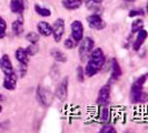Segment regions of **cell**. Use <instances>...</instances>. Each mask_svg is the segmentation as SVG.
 Listing matches in <instances>:
<instances>
[{
    "label": "cell",
    "mask_w": 148,
    "mask_h": 133,
    "mask_svg": "<svg viewBox=\"0 0 148 133\" xmlns=\"http://www.w3.org/2000/svg\"><path fill=\"white\" fill-rule=\"evenodd\" d=\"M105 62H106V58H105V53L103 49L94 48L87 59V63L85 66V74L88 78L96 75L103 69Z\"/></svg>",
    "instance_id": "1"
},
{
    "label": "cell",
    "mask_w": 148,
    "mask_h": 133,
    "mask_svg": "<svg viewBox=\"0 0 148 133\" xmlns=\"http://www.w3.org/2000/svg\"><path fill=\"white\" fill-rule=\"evenodd\" d=\"M147 78L148 74H143L132 84L130 92H129V99H130V102L133 104L139 103L140 96L144 91V84L147 81Z\"/></svg>",
    "instance_id": "2"
},
{
    "label": "cell",
    "mask_w": 148,
    "mask_h": 133,
    "mask_svg": "<svg viewBox=\"0 0 148 133\" xmlns=\"http://www.w3.org/2000/svg\"><path fill=\"white\" fill-rule=\"evenodd\" d=\"M79 49H78V52H79V58H80V61L82 62H85L88 59L90 52L92 51V49L95 48V41L94 39L90 37H85L82 39V41L79 42Z\"/></svg>",
    "instance_id": "3"
},
{
    "label": "cell",
    "mask_w": 148,
    "mask_h": 133,
    "mask_svg": "<svg viewBox=\"0 0 148 133\" xmlns=\"http://www.w3.org/2000/svg\"><path fill=\"white\" fill-rule=\"evenodd\" d=\"M110 93H111V87L109 83H106L99 89L98 96H97V103L100 107H107L110 102Z\"/></svg>",
    "instance_id": "4"
},
{
    "label": "cell",
    "mask_w": 148,
    "mask_h": 133,
    "mask_svg": "<svg viewBox=\"0 0 148 133\" xmlns=\"http://www.w3.org/2000/svg\"><path fill=\"white\" fill-rule=\"evenodd\" d=\"M65 35V20L58 18L56 19L53 24H52V37L56 42H60L61 39Z\"/></svg>",
    "instance_id": "5"
},
{
    "label": "cell",
    "mask_w": 148,
    "mask_h": 133,
    "mask_svg": "<svg viewBox=\"0 0 148 133\" xmlns=\"http://www.w3.org/2000/svg\"><path fill=\"white\" fill-rule=\"evenodd\" d=\"M87 23L89 28L94 30H103L106 28V22L99 14H91L87 17Z\"/></svg>",
    "instance_id": "6"
},
{
    "label": "cell",
    "mask_w": 148,
    "mask_h": 133,
    "mask_svg": "<svg viewBox=\"0 0 148 133\" xmlns=\"http://www.w3.org/2000/svg\"><path fill=\"white\" fill-rule=\"evenodd\" d=\"M70 30H71V38L76 42H80L84 38V24L80 20H75L70 24Z\"/></svg>",
    "instance_id": "7"
},
{
    "label": "cell",
    "mask_w": 148,
    "mask_h": 133,
    "mask_svg": "<svg viewBox=\"0 0 148 133\" xmlns=\"http://www.w3.org/2000/svg\"><path fill=\"white\" fill-rule=\"evenodd\" d=\"M68 84H69V79L68 77L64 78L61 82L58 84L57 90H56V96L59 99L61 102H64L68 96Z\"/></svg>",
    "instance_id": "8"
},
{
    "label": "cell",
    "mask_w": 148,
    "mask_h": 133,
    "mask_svg": "<svg viewBox=\"0 0 148 133\" xmlns=\"http://www.w3.org/2000/svg\"><path fill=\"white\" fill-rule=\"evenodd\" d=\"M17 80H18V75L16 72L6 74L3 79V88L8 91H14L17 88Z\"/></svg>",
    "instance_id": "9"
},
{
    "label": "cell",
    "mask_w": 148,
    "mask_h": 133,
    "mask_svg": "<svg viewBox=\"0 0 148 133\" xmlns=\"http://www.w3.org/2000/svg\"><path fill=\"white\" fill-rule=\"evenodd\" d=\"M0 69L3 72V74H9L11 72H14V66H12V62L9 58L8 54H3L0 58Z\"/></svg>",
    "instance_id": "10"
},
{
    "label": "cell",
    "mask_w": 148,
    "mask_h": 133,
    "mask_svg": "<svg viewBox=\"0 0 148 133\" xmlns=\"http://www.w3.org/2000/svg\"><path fill=\"white\" fill-rule=\"evenodd\" d=\"M147 37H148V32L145 29H141L137 32V37H136V39H135V41H134L133 43V49L135 51H139L141 45L145 43Z\"/></svg>",
    "instance_id": "11"
},
{
    "label": "cell",
    "mask_w": 148,
    "mask_h": 133,
    "mask_svg": "<svg viewBox=\"0 0 148 133\" xmlns=\"http://www.w3.org/2000/svg\"><path fill=\"white\" fill-rule=\"evenodd\" d=\"M38 33L42 37H50L52 35V26L47 21H40L37 24Z\"/></svg>",
    "instance_id": "12"
},
{
    "label": "cell",
    "mask_w": 148,
    "mask_h": 133,
    "mask_svg": "<svg viewBox=\"0 0 148 133\" xmlns=\"http://www.w3.org/2000/svg\"><path fill=\"white\" fill-rule=\"evenodd\" d=\"M9 7L12 14L21 15L25 10V0H10Z\"/></svg>",
    "instance_id": "13"
},
{
    "label": "cell",
    "mask_w": 148,
    "mask_h": 133,
    "mask_svg": "<svg viewBox=\"0 0 148 133\" xmlns=\"http://www.w3.org/2000/svg\"><path fill=\"white\" fill-rule=\"evenodd\" d=\"M121 75H123V70H121L118 60L116 58H112L111 59V78L114 80H118Z\"/></svg>",
    "instance_id": "14"
},
{
    "label": "cell",
    "mask_w": 148,
    "mask_h": 133,
    "mask_svg": "<svg viewBox=\"0 0 148 133\" xmlns=\"http://www.w3.org/2000/svg\"><path fill=\"white\" fill-rule=\"evenodd\" d=\"M84 0H61V5L62 7L67 10H77L82 6Z\"/></svg>",
    "instance_id": "15"
},
{
    "label": "cell",
    "mask_w": 148,
    "mask_h": 133,
    "mask_svg": "<svg viewBox=\"0 0 148 133\" xmlns=\"http://www.w3.org/2000/svg\"><path fill=\"white\" fill-rule=\"evenodd\" d=\"M15 57H16V60L20 63V64H27L28 66V63H29V56L27 54V52H26V49H23V48H18L15 52Z\"/></svg>",
    "instance_id": "16"
},
{
    "label": "cell",
    "mask_w": 148,
    "mask_h": 133,
    "mask_svg": "<svg viewBox=\"0 0 148 133\" xmlns=\"http://www.w3.org/2000/svg\"><path fill=\"white\" fill-rule=\"evenodd\" d=\"M36 98H37L38 102L44 107L48 105V103H49V100L47 96V91L42 87H38L37 92H36Z\"/></svg>",
    "instance_id": "17"
},
{
    "label": "cell",
    "mask_w": 148,
    "mask_h": 133,
    "mask_svg": "<svg viewBox=\"0 0 148 133\" xmlns=\"http://www.w3.org/2000/svg\"><path fill=\"white\" fill-rule=\"evenodd\" d=\"M50 54H51V57L53 58V60L57 61V62H61V63L67 62V56L61 50H59V49L53 48L51 50V52H50Z\"/></svg>",
    "instance_id": "18"
},
{
    "label": "cell",
    "mask_w": 148,
    "mask_h": 133,
    "mask_svg": "<svg viewBox=\"0 0 148 133\" xmlns=\"http://www.w3.org/2000/svg\"><path fill=\"white\" fill-rule=\"evenodd\" d=\"M11 28H12V31L16 36H20L23 32V21L22 19H17L12 22L11 24Z\"/></svg>",
    "instance_id": "19"
},
{
    "label": "cell",
    "mask_w": 148,
    "mask_h": 133,
    "mask_svg": "<svg viewBox=\"0 0 148 133\" xmlns=\"http://www.w3.org/2000/svg\"><path fill=\"white\" fill-rule=\"evenodd\" d=\"M34 8H35V11H36L40 17L47 18V17H50V16H51V11H50V9H48V8L42 7V6H40V5H37V3L35 5Z\"/></svg>",
    "instance_id": "20"
},
{
    "label": "cell",
    "mask_w": 148,
    "mask_h": 133,
    "mask_svg": "<svg viewBox=\"0 0 148 133\" xmlns=\"http://www.w3.org/2000/svg\"><path fill=\"white\" fill-rule=\"evenodd\" d=\"M144 26H145V23H144L143 19H139V18L135 19L132 22V33H137L139 30L144 29Z\"/></svg>",
    "instance_id": "21"
},
{
    "label": "cell",
    "mask_w": 148,
    "mask_h": 133,
    "mask_svg": "<svg viewBox=\"0 0 148 133\" xmlns=\"http://www.w3.org/2000/svg\"><path fill=\"white\" fill-rule=\"evenodd\" d=\"M39 39H40L39 33L34 32V31H30V32H28L26 35V40L28 42H30V43H38L39 42Z\"/></svg>",
    "instance_id": "22"
},
{
    "label": "cell",
    "mask_w": 148,
    "mask_h": 133,
    "mask_svg": "<svg viewBox=\"0 0 148 133\" xmlns=\"http://www.w3.org/2000/svg\"><path fill=\"white\" fill-rule=\"evenodd\" d=\"M108 118H109V110L106 107H100V109H99V120L103 121V122H106V121H108Z\"/></svg>",
    "instance_id": "23"
},
{
    "label": "cell",
    "mask_w": 148,
    "mask_h": 133,
    "mask_svg": "<svg viewBox=\"0 0 148 133\" xmlns=\"http://www.w3.org/2000/svg\"><path fill=\"white\" fill-rule=\"evenodd\" d=\"M39 48H38L37 43H30L27 48H26V52L28 56H35L36 53H38Z\"/></svg>",
    "instance_id": "24"
},
{
    "label": "cell",
    "mask_w": 148,
    "mask_h": 133,
    "mask_svg": "<svg viewBox=\"0 0 148 133\" xmlns=\"http://www.w3.org/2000/svg\"><path fill=\"white\" fill-rule=\"evenodd\" d=\"M64 45H65V48H66V49H68V50H71V49H74L75 47H77V45H78V42H76L73 38L69 37V38H67L66 40H65Z\"/></svg>",
    "instance_id": "25"
},
{
    "label": "cell",
    "mask_w": 148,
    "mask_h": 133,
    "mask_svg": "<svg viewBox=\"0 0 148 133\" xmlns=\"http://www.w3.org/2000/svg\"><path fill=\"white\" fill-rule=\"evenodd\" d=\"M99 133H117L115 126L111 124H105L101 126V129L99 130Z\"/></svg>",
    "instance_id": "26"
},
{
    "label": "cell",
    "mask_w": 148,
    "mask_h": 133,
    "mask_svg": "<svg viewBox=\"0 0 148 133\" xmlns=\"http://www.w3.org/2000/svg\"><path fill=\"white\" fill-rule=\"evenodd\" d=\"M76 75H77V79L79 82H84L85 81V69L82 68V66H79L76 70Z\"/></svg>",
    "instance_id": "27"
},
{
    "label": "cell",
    "mask_w": 148,
    "mask_h": 133,
    "mask_svg": "<svg viewBox=\"0 0 148 133\" xmlns=\"http://www.w3.org/2000/svg\"><path fill=\"white\" fill-rule=\"evenodd\" d=\"M145 15V11L143 9H132L129 12H128V17L130 18H135V17H141V16Z\"/></svg>",
    "instance_id": "28"
},
{
    "label": "cell",
    "mask_w": 148,
    "mask_h": 133,
    "mask_svg": "<svg viewBox=\"0 0 148 133\" xmlns=\"http://www.w3.org/2000/svg\"><path fill=\"white\" fill-rule=\"evenodd\" d=\"M19 75L21 77V78H23L25 75H26V73H27V70H28V66L27 64H20L19 63Z\"/></svg>",
    "instance_id": "29"
},
{
    "label": "cell",
    "mask_w": 148,
    "mask_h": 133,
    "mask_svg": "<svg viewBox=\"0 0 148 133\" xmlns=\"http://www.w3.org/2000/svg\"><path fill=\"white\" fill-rule=\"evenodd\" d=\"M0 30H2V31L7 30V22L2 17H0Z\"/></svg>",
    "instance_id": "30"
},
{
    "label": "cell",
    "mask_w": 148,
    "mask_h": 133,
    "mask_svg": "<svg viewBox=\"0 0 148 133\" xmlns=\"http://www.w3.org/2000/svg\"><path fill=\"white\" fill-rule=\"evenodd\" d=\"M5 37H6V31L0 30V39H3Z\"/></svg>",
    "instance_id": "31"
},
{
    "label": "cell",
    "mask_w": 148,
    "mask_h": 133,
    "mask_svg": "<svg viewBox=\"0 0 148 133\" xmlns=\"http://www.w3.org/2000/svg\"><path fill=\"white\" fill-rule=\"evenodd\" d=\"M92 3H97V5H100V3H103V0H90Z\"/></svg>",
    "instance_id": "32"
},
{
    "label": "cell",
    "mask_w": 148,
    "mask_h": 133,
    "mask_svg": "<svg viewBox=\"0 0 148 133\" xmlns=\"http://www.w3.org/2000/svg\"><path fill=\"white\" fill-rule=\"evenodd\" d=\"M3 101H6V96L0 93V102H3Z\"/></svg>",
    "instance_id": "33"
},
{
    "label": "cell",
    "mask_w": 148,
    "mask_h": 133,
    "mask_svg": "<svg viewBox=\"0 0 148 133\" xmlns=\"http://www.w3.org/2000/svg\"><path fill=\"white\" fill-rule=\"evenodd\" d=\"M125 1H126V2H135L136 0H125Z\"/></svg>",
    "instance_id": "34"
},
{
    "label": "cell",
    "mask_w": 148,
    "mask_h": 133,
    "mask_svg": "<svg viewBox=\"0 0 148 133\" xmlns=\"http://www.w3.org/2000/svg\"><path fill=\"white\" fill-rule=\"evenodd\" d=\"M146 12H147L148 15V1H147V5H146Z\"/></svg>",
    "instance_id": "35"
},
{
    "label": "cell",
    "mask_w": 148,
    "mask_h": 133,
    "mask_svg": "<svg viewBox=\"0 0 148 133\" xmlns=\"http://www.w3.org/2000/svg\"><path fill=\"white\" fill-rule=\"evenodd\" d=\"M1 112H2V107L0 105V113H1Z\"/></svg>",
    "instance_id": "36"
}]
</instances>
